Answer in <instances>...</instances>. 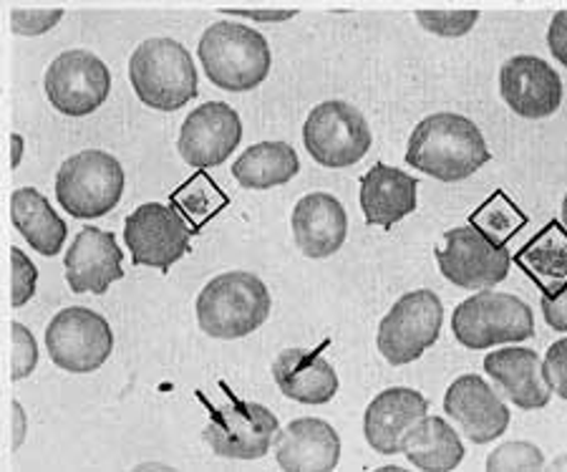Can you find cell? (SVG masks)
Segmentation results:
<instances>
[{
	"label": "cell",
	"instance_id": "obj_33",
	"mask_svg": "<svg viewBox=\"0 0 567 472\" xmlns=\"http://www.w3.org/2000/svg\"><path fill=\"white\" fill-rule=\"evenodd\" d=\"M39 286V270L21 248H11V306L23 308Z\"/></svg>",
	"mask_w": 567,
	"mask_h": 472
},
{
	"label": "cell",
	"instance_id": "obj_29",
	"mask_svg": "<svg viewBox=\"0 0 567 472\" xmlns=\"http://www.w3.org/2000/svg\"><path fill=\"white\" fill-rule=\"evenodd\" d=\"M225 203V195L219 193L207 175H197L192 183L175 193V205H179L197 225L207 223Z\"/></svg>",
	"mask_w": 567,
	"mask_h": 472
},
{
	"label": "cell",
	"instance_id": "obj_19",
	"mask_svg": "<svg viewBox=\"0 0 567 472\" xmlns=\"http://www.w3.org/2000/svg\"><path fill=\"white\" fill-rule=\"evenodd\" d=\"M292 238L306 258L323 260L336 256L349 238V215L331 193H310L292 211Z\"/></svg>",
	"mask_w": 567,
	"mask_h": 472
},
{
	"label": "cell",
	"instance_id": "obj_5",
	"mask_svg": "<svg viewBox=\"0 0 567 472\" xmlns=\"http://www.w3.org/2000/svg\"><path fill=\"white\" fill-rule=\"evenodd\" d=\"M122 162L102 150H84L63 162L56 175V199L76 220H94L114 211L124 195Z\"/></svg>",
	"mask_w": 567,
	"mask_h": 472
},
{
	"label": "cell",
	"instance_id": "obj_1",
	"mask_svg": "<svg viewBox=\"0 0 567 472\" xmlns=\"http://www.w3.org/2000/svg\"><path fill=\"white\" fill-rule=\"evenodd\" d=\"M489 160L492 154L480 126L452 112L432 114L419 122L406 147L409 165L442 183L472 177Z\"/></svg>",
	"mask_w": 567,
	"mask_h": 472
},
{
	"label": "cell",
	"instance_id": "obj_4",
	"mask_svg": "<svg viewBox=\"0 0 567 472\" xmlns=\"http://www.w3.org/2000/svg\"><path fill=\"white\" fill-rule=\"evenodd\" d=\"M130 81L142 104L177 112L197 96L199 76L189 51L175 39H146L130 59Z\"/></svg>",
	"mask_w": 567,
	"mask_h": 472
},
{
	"label": "cell",
	"instance_id": "obj_23",
	"mask_svg": "<svg viewBox=\"0 0 567 472\" xmlns=\"http://www.w3.org/2000/svg\"><path fill=\"white\" fill-rule=\"evenodd\" d=\"M416 177L391 165H373L361 179V211L365 223L393 228L416 211Z\"/></svg>",
	"mask_w": 567,
	"mask_h": 472
},
{
	"label": "cell",
	"instance_id": "obj_37",
	"mask_svg": "<svg viewBox=\"0 0 567 472\" xmlns=\"http://www.w3.org/2000/svg\"><path fill=\"white\" fill-rule=\"evenodd\" d=\"M547 47L553 57L567 69V11L553 16L550 29H547Z\"/></svg>",
	"mask_w": 567,
	"mask_h": 472
},
{
	"label": "cell",
	"instance_id": "obj_27",
	"mask_svg": "<svg viewBox=\"0 0 567 472\" xmlns=\"http://www.w3.org/2000/svg\"><path fill=\"white\" fill-rule=\"evenodd\" d=\"M517 258L519 266L545 290V296L567 286V233L560 223H550L543 233H537Z\"/></svg>",
	"mask_w": 567,
	"mask_h": 472
},
{
	"label": "cell",
	"instance_id": "obj_38",
	"mask_svg": "<svg viewBox=\"0 0 567 472\" xmlns=\"http://www.w3.org/2000/svg\"><path fill=\"white\" fill-rule=\"evenodd\" d=\"M225 13L252 18V21L258 23H282V21H290L292 16H298L296 8H290V11H250V8H227Z\"/></svg>",
	"mask_w": 567,
	"mask_h": 472
},
{
	"label": "cell",
	"instance_id": "obj_12",
	"mask_svg": "<svg viewBox=\"0 0 567 472\" xmlns=\"http://www.w3.org/2000/svg\"><path fill=\"white\" fill-rule=\"evenodd\" d=\"M280 434V422L258 402H233L213 412L203 432L209 450L227 460H260Z\"/></svg>",
	"mask_w": 567,
	"mask_h": 472
},
{
	"label": "cell",
	"instance_id": "obj_41",
	"mask_svg": "<svg viewBox=\"0 0 567 472\" xmlns=\"http://www.w3.org/2000/svg\"><path fill=\"white\" fill-rule=\"evenodd\" d=\"M550 470H567V455H563V458H557L553 465H550Z\"/></svg>",
	"mask_w": 567,
	"mask_h": 472
},
{
	"label": "cell",
	"instance_id": "obj_16",
	"mask_svg": "<svg viewBox=\"0 0 567 472\" xmlns=\"http://www.w3.org/2000/svg\"><path fill=\"white\" fill-rule=\"evenodd\" d=\"M446 417L462 427L466 440L487 444L499 440L509 427V410L480 374H462L444 394Z\"/></svg>",
	"mask_w": 567,
	"mask_h": 472
},
{
	"label": "cell",
	"instance_id": "obj_11",
	"mask_svg": "<svg viewBox=\"0 0 567 472\" xmlns=\"http://www.w3.org/2000/svg\"><path fill=\"white\" fill-rule=\"evenodd\" d=\"M444 250H436L439 270L450 284L470 290H489L507 278L512 256L507 245H495L474 225L444 233Z\"/></svg>",
	"mask_w": 567,
	"mask_h": 472
},
{
	"label": "cell",
	"instance_id": "obj_18",
	"mask_svg": "<svg viewBox=\"0 0 567 472\" xmlns=\"http://www.w3.org/2000/svg\"><path fill=\"white\" fill-rule=\"evenodd\" d=\"M429 402L409 387H391L371 399L363 414L365 442L381 455H401L411 427L424 420Z\"/></svg>",
	"mask_w": 567,
	"mask_h": 472
},
{
	"label": "cell",
	"instance_id": "obj_35",
	"mask_svg": "<svg viewBox=\"0 0 567 472\" xmlns=\"http://www.w3.org/2000/svg\"><path fill=\"white\" fill-rule=\"evenodd\" d=\"M543 371L553 392L567 402V339L555 341L547 349V357L543 359Z\"/></svg>",
	"mask_w": 567,
	"mask_h": 472
},
{
	"label": "cell",
	"instance_id": "obj_3",
	"mask_svg": "<svg viewBox=\"0 0 567 472\" xmlns=\"http://www.w3.org/2000/svg\"><path fill=\"white\" fill-rule=\"evenodd\" d=\"M197 57L205 76L225 92L243 94L258 89L270 74V47L265 35L235 21L213 23L199 39Z\"/></svg>",
	"mask_w": 567,
	"mask_h": 472
},
{
	"label": "cell",
	"instance_id": "obj_9",
	"mask_svg": "<svg viewBox=\"0 0 567 472\" xmlns=\"http://www.w3.org/2000/svg\"><path fill=\"white\" fill-rule=\"evenodd\" d=\"M371 126L349 102H323L308 114L303 144L318 165L341 170L359 165L371 150Z\"/></svg>",
	"mask_w": 567,
	"mask_h": 472
},
{
	"label": "cell",
	"instance_id": "obj_31",
	"mask_svg": "<svg viewBox=\"0 0 567 472\" xmlns=\"http://www.w3.org/2000/svg\"><path fill=\"white\" fill-rule=\"evenodd\" d=\"M416 21L439 39H462L480 21V11H416Z\"/></svg>",
	"mask_w": 567,
	"mask_h": 472
},
{
	"label": "cell",
	"instance_id": "obj_7",
	"mask_svg": "<svg viewBox=\"0 0 567 472\" xmlns=\"http://www.w3.org/2000/svg\"><path fill=\"white\" fill-rule=\"evenodd\" d=\"M444 324V306L434 290L419 288L401 296L379 324V351L391 367H406L432 349Z\"/></svg>",
	"mask_w": 567,
	"mask_h": 472
},
{
	"label": "cell",
	"instance_id": "obj_36",
	"mask_svg": "<svg viewBox=\"0 0 567 472\" xmlns=\"http://www.w3.org/2000/svg\"><path fill=\"white\" fill-rule=\"evenodd\" d=\"M543 314L550 329L567 334V286L557 294L543 296Z\"/></svg>",
	"mask_w": 567,
	"mask_h": 472
},
{
	"label": "cell",
	"instance_id": "obj_28",
	"mask_svg": "<svg viewBox=\"0 0 567 472\" xmlns=\"http://www.w3.org/2000/svg\"><path fill=\"white\" fill-rule=\"evenodd\" d=\"M527 217L512 205V199L497 193L489 203H484L477 213L472 215V225L477 228L482 235L495 245H505L512 235H515L519 228H523Z\"/></svg>",
	"mask_w": 567,
	"mask_h": 472
},
{
	"label": "cell",
	"instance_id": "obj_24",
	"mask_svg": "<svg viewBox=\"0 0 567 472\" xmlns=\"http://www.w3.org/2000/svg\"><path fill=\"white\" fill-rule=\"evenodd\" d=\"M11 220L25 243L43 258H53L63 250V240L69 235L66 223L35 187H18L11 195Z\"/></svg>",
	"mask_w": 567,
	"mask_h": 472
},
{
	"label": "cell",
	"instance_id": "obj_25",
	"mask_svg": "<svg viewBox=\"0 0 567 472\" xmlns=\"http://www.w3.org/2000/svg\"><path fill=\"white\" fill-rule=\"evenodd\" d=\"M411 465L424 472H450L464 460V442L444 417H424L411 427L404 442Z\"/></svg>",
	"mask_w": 567,
	"mask_h": 472
},
{
	"label": "cell",
	"instance_id": "obj_6",
	"mask_svg": "<svg viewBox=\"0 0 567 472\" xmlns=\"http://www.w3.org/2000/svg\"><path fill=\"white\" fill-rule=\"evenodd\" d=\"M454 339L466 349H489L535 336V316L523 298L497 290L466 298L452 314Z\"/></svg>",
	"mask_w": 567,
	"mask_h": 472
},
{
	"label": "cell",
	"instance_id": "obj_32",
	"mask_svg": "<svg viewBox=\"0 0 567 472\" xmlns=\"http://www.w3.org/2000/svg\"><path fill=\"white\" fill-rule=\"evenodd\" d=\"M11 381L29 379L39 365V343H35L29 326L13 321L11 324Z\"/></svg>",
	"mask_w": 567,
	"mask_h": 472
},
{
	"label": "cell",
	"instance_id": "obj_2",
	"mask_svg": "<svg viewBox=\"0 0 567 472\" xmlns=\"http://www.w3.org/2000/svg\"><path fill=\"white\" fill-rule=\"evenodd\" d=\"M270 306L272 298L262 278L248 270H230L199 290L197 324L213 339H245L268 321Z\"/></svg>",
	"mask_w": 567,
	"mask_h": 472
},
{
	"label": "cell",
	"instance_id": "obj_17",
	"mask_svg": "<svg viewBox=\"0 0 567 472\" xmlns=\"http://www.w3.org/2000/svg\"><path fill=\"white\" fill-rule=\"evenodd\" d=\"M124 253L118 248L114 233L102 228H84L69 245L63 270L73 294L104 296L112 284L124 278Z\"/></svg>",
	"mask_w": 567,
	"mask_h": 472
},
{
	"label": "cell",
	"instance_id": "obj_21",
	"mask_svg": "<svg viewBox=\"0 0 567 472\" xmlns=\"http://www.w3.org/2000/svg\"><path fill=\"white\" fill-rule=\"evenodd\" d=\"M484 371L519 410H543L550 404L553 389L543 371V357L535 349L505 347L487 353Z\"/></svg>",
	"mask_w": 567,
	"mask_h": 472
},
{
	"label": "cell",
	"instance_id": "obj_26",
	"mask_svg": "<svg viewBox=\"0 0 567 472\" xmlns=\"http://www.w3.org/2000/svg\"><path fill=\"white\" fill-rule=\"evenodd\" d=\"M300 172L298 152L288 142H258L235 160L233 177L248 189H270L290 183Z\"/></svg>",
	"mask_w": 567,
	"mask_h": 472
},
{
	"label": "cell",
	"instance_id": "obj_8",
	"mask_svg": "<svg viewBox=\"0 0 567 472\" xmlns=\"http://www.w3.org/2000/svg\"><path fill=\"white\" fill-rule=\"evenodd\" d=\"M114 349V331L102 314L69 306L45 329V351L53 365L71 374H89L106 365Z\"/></svg>",
	"mask_w": 567,
	"mask_h": 472
},
{
	"label": "cell",
	"instance_id": "obj_22",
	"mask_svg": "<svg viewBox=\"0 0 567 472\" xmlns=\"http://www.w3.org/2000/svg\"><path fill=\"white\" fill-rule=\"evenodd\" d=\"M272 379L300 404H328L338 392V374L318 349H286L272 361Z\"/></svg>",
	"mask_w": 567,
	"mask_h": 472
},
{
	"label": "cell",
	"instance_id": "obj_34",
	"mask_svg": "<svg viewBox=\"0 0 567 472\" xmlns=\"http://www.w3.org/2000/svg\"><path fill=\"white\" fill-rule=\"evenodd\" d=\"M63 18V8H13L11 31L18 35H43L56 29Z\"/></svg>",
	"mask_w": 567,
	"mask_h": 472
},
{
	"label": "cell",
	"instance_id": "obj_39",
	"mask_svg": "<svg viewBox=\"0 0 567 472\" xmlns=\"http://www.w3.org/2000/svg\"><path fill=\"white\" fill-rule=\"evenodd\" d=\"M23 440H25V412H23L21 402H13V444H11V450L16 452L18 448H21Z\"/></svg>",
	"mask_w": 567,
	"mask_h": 472
},
{
	"label": "cell",
	"instance_id": "obj_15",
	"mask_svg": "<svg viewBox=\"0 0 567 472\" xmlns=\"http://www.w3.org/2000/svg\"><path fill=\"white\" fill-rule=\"evenodd\" d=\"M499 94L523 120H545L563 104V81L550 63L523 53L499 69Z\"/></svg>",
	"mask_w": 567,
	"mask_h": 472
},
{
	"label": "cell",
	"instance_id": "obj_30",
	"mask_svg": "<svg viewBox=\"0 0 567 472\" xmlns=\"http://www.w3.org/2000/svg\"><path fill=\"white\" fill-rule=\"evenodd\" d=\"M545 468L543 450L533 442H502L497 450L484 462V470L489 472H535Z\"/></svg>",
	"mask_w": 567,
	"mask_h": 472
},
{
	"label": "cell",
	"instance_id": "obj_40",
	"mask_svg": "<svg viewBox=\"0 0 567 472\" xmlns=\"http://www.w3.org/2000/svg\"><path fill=\"white\" fill-rule=\"evenodd\" d=\"M23 157V137L21 134H11V167L18 170Z\"/></svg>",
	"mask_w": 567,
	"mask_h": 472
},
{
	"label": "cell",
	"instance_id": "obj_20",
	"mask_svg": "<svg viewBox=\"0 0 567 472\" xmlns=\"http://www.w3.org/2000/svg\"><path fill=\"white\" fill-rule=\"evenodd\" d=\"M278 468L286 472H331L341 460V438L326 420L298 417L276 440Z\"/></svg>",
	"mask_w": 567,
	"mask_h": 472
},
{
	"label": "cell",
	"instance_id": "obj_13",
	"mask_svg": "<svg viewBox=\"0 0 567 472\" xmlns=\"http://www.w3.org/2000/svg\"><path fill=\"white\" fill-rule=\"evenodd\" d=\"M192 230L175 207L144 203L124 220V243L136 266L169 270L189 253Z\"/></svg>",
	"mask_w": 567,
	"mask_h": 472
},
{
	"label": "cell",
	"instance_id": "obj_42",
	"mask_svg": "<svg viewBox=\"0 0 567 472\" xmlns=\"http://www.w3.org/2000/svg\"><path fill=\"white\" fill-rule=\"evenodd\" d=\"M563 223H565V228H567V195L563 199Z\"/></svg>",
	"mask_w": 567,
	"mask_h": 472
},
{
	"label": "cell",
	"instance_id": "obj_14",
	"mask_svg": "<svg viewBox=\"0 0 567 472\" xmlns=\"http://www.w3.org/2000/svg\"><path fill=\"white\" fill-rule=\"evenodd\" d=\"M243 120L230 104L207 102L182 124L177 150L182 160L195 170L217 167L240 147Z\"/></svg>",
	"mask_w": 567,
	"mask_h": 472
},
{
	"label": "cell",
	"instance_id": "obj_10",
	"mask_svg": "<svg viewBox=\"0 0 567 472\" xmlns=\"http://www.w3.org/2000/svg\"><path fill=\"white\" fill-rule=\"evenodd\" d=\"M43 89L63 116H89L109 99L112 74L91 51H63L45 71Z\"/></svg>",
	"mask_w": 567,
	"mask_h": 472
}]
</instances>
